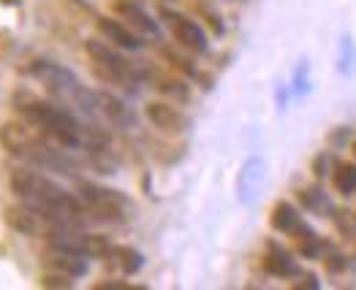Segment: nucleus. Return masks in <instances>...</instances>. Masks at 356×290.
<instances>
[{"mask_svg":"<svg viewBox=\"0 0 356 290\" xmlns=\"http://www.w3.org/2000/svg\"><path fill=\"white\" fill-rule=\"evenodd\" d=\"M8 187L22 203L47 212L49 217H55L60 223L82 225V228L88 223L90 212L85 209V203L79 201V196L68 193L60 182H55L52 176L41 174V171H35L33 166L14 169L11 176H8Z\"/></svg>","mask_w":356,"mask_h":290,"instance_id":"1","label":"nucleus"},{"mask_svg":"<svg viewBox=\"0 0 356 290\" xmlns=\"http://www.w3.org/2000/svg\"><path fill=\"white\" fill-rule=\"evenodd\" d=\"M30 74L44 85V89L63 106H68L76 117H82L85 122L98 125L101 109H98V92L88 89L68 68H63L52 60H35L30 65Z\"/></svg>","mask_w":356,"mask_h":290,"instance_id":"2","label":"nucleus"},{"mask_svg":"<svg viewBox=\"0 0 356 290\" xmlns=\"http://www.w3.org/2000/svg\"><path fill=\"white\" fill-rule=\"evenodd\" d=\"M0 144L8 155L25 160L33 169H49V171H68L71 163L63 155V149H55V142L47 139L41 130H35L33 125H19V122H8L0 130Z\"/></svg>","mask_w":356,"mask_h":290,"instance_id":"3","label":"nucleus"},{"mask_svg":"<svg viewBox=\"0 0 356 290\" xmlns=\"http://www.w3.org/2000/svg\"><path fill=\"white\" fill-rule=\"evenodd\" d=\"M85 52L90 58V65L95 71L98 79L115 85V87L125 89V92H136L139 82H142V71L131 62V60L122 55V49L112 46L109 41H98V38H90L85 44Z\"/></svg>","mask_w":356,"mask_h":290,"instance_id":"4","label":"nucleus"},{"mask_svg":"<svg viewBox=\"0 0 356 290\" xmlns=\"http://www.w3.org/2000/svg\"><path fill=\"white\" fill-rule=\"evenodd\" d=\"M79 193V201L85 203L90 214L95 220H104V223H128L131 214H134V203L125 193L112 190V187H104V185H95V182H79L76 187Z\"/></svg>","mask_w":356,"mask_h":290,"instance_id":"5","label":"nucleus"},{"mask_svg":"<svg viewBox=\"0 0 356 290\" xmlns=\"http://www.w3.org/2000/svg\"><path fill=\"white\" fill-rule=\"evenodd\" d=\"M3 220H6V225H11L17 233H22V236H38V239H52L55 233L63 228V225H68V223H60L55 217H49L47 212H41V209H33L28 203H17V206H8L6 209V214H3Z\"/></svg>","mask_w":356,"mask_h":290,"instance_id":"6","label":"nucleus"},{"mask_svg":"<svg viewBox=\"0 0 356 290\" xmlns=\"http://www.w3.org/2000/svg\"><path fill=\"white\" fill-rule=\"evenodd\" d=\"M158 17L163 19V25L169 28V33L175 35V41H177L182 49H188V52H193V55H204L209 49L207 33L202 30V25H199L196 19L179 14V11L169 8V6H161V8H158Z\"/></svg>","mask_w":356,"mask_h":290,"instance_id":"7","label":"nucleus"},{"mask_svg":"<svg viewBox=\"0 0 356 290\" xmlns=\"http://www.w3.org/2000/svg\"><path fill=\"white\" fill-rule=\"evenodd\" d=\"M112 11H115V17H118L120 22L128 25L139 38H152V41L161 38L158 19L149 17V11L139 0H112Z\"/></svg>","mask_w":356,"mask_h":290,"instance_id":"8","label":"nucleus"},{"mask_svg":"<svg viewBox=\"0 0 356 290\" xmlns=\"http://www.w3.org/2000/svg\"><path fill=\"white\" fill-rule=\"evenodd\" d=\"M145 114L161 133H169V136H179V133H185L191 128V119L169 101H149Z\"/></svg>","mask_w":356,"mask_h":290,"instance_id":"9","label":"nucleus"},{"mask_svg":"<svg viewBox=\"0 0 356 290\" xmlns=\"http://www.w3.org/2000/svg\"><path fill=\"white\" fill-rule=\"evenodd\" d=\"M95 28H98V33H101L112 46L125 49V52H136V49H142V44H145V38H139L128 25H122L118 17H98V19H95Z\"/></svg>","mask_w":356,"mask_h":290,"instance_id":"10","label":"nucleus"},{"mask_svg":"<svg viewBox=\"0 0 356 290\" xmlns=\"http://www.w3.org/2000/svg\"><path fill=\"white\" fill-rule=\"evenodd\" d=\"M44 263L49 271H60V274H68V277H85L90 271V263L85 255L79 253H71V250H63V247H52L44 253Z\"/></svg>","mask_w":356,"mask_h":290,"instance_id":"11","label":"nucleus"},{"mask_svg":"<svg viewBox=\"0 0 356 290\" xmlns=\"http://www.w3.org/2000/svg\"><path fill=\"white\" fill-rule=\"evenodd\" d=\"M98 109L101 117L109 122V125H118V128H136V112L120 101L118 95L112 92H98Z\"/></svg>","mask_w":356,"mask_h":290,"instance_id":"12","label":"nucleus"},{"mask_svg":"<svg viewBox=\"0 0 356 290\" xmlns=\"http://www.w3.org/2000/svg\"><path fill=\"white\" fill-rule=\"evenodd\" d=\"M264 268H267L272 277H280V280H286V277H299V266L294 263V258H291L280 244H275V241L267 244Z\"/></svg>","mask_w":356,"mask_h":290,"instance_id":"13","label":"nucleus"},{"mask_svg":"<svg viewBox=\"0 0 356 290\" xmlns=\"http://www.w3.org/2000/svg\"><path fill=\"white\" fill-rule=\"evenodd\" d=\"M269 225L275 228L277 233H289L294 236L302 225V217H299L297 206L289 201H277L272 206V214H269Z\"/></svg>","mask_w":356,"mask_h":290,"instance_id":"14","label":"nucleus"},{"mask_svg":"<svg viewBox=\"0 0 356 290\" xmlns=\"http://www.w3.org/2000/svg\"><path fill=\"white\" fill-rule=\"evenodd\" d=\"M261 182H264V163L253 157V160L245 163V169H242L239 182H237L242 201H253V198L259 196V190H261Z\"/></svg>","mask_w":356,"mask_h":290,"instance_id":"15","label":"nucleus"},{"mask_svg":"<svg viewBox=\"0 0 356 290\" xmlns=\"http://www.w3.org/2000/svg\"><path fill=\"white\" fill-rule=\"evenodd\" d=\"M104 261H109L112 266H118L122 274H136L142 266H145V258H142V253L139 250H134V247H125V244H112V250H109V255L104 258Z\"/></svg>","mask_w":356,"mask_h":290,"instance_id":"16","label":"nucleus"},{"mask_svg":"<svg viewBox=\"0 0 356 290\" xmlns=\"http://www.w3.org/2000/svg\"><path fill=\"white\" fill-rule=\"evenodd\" d=\"M299 201H302V206H305L307 212H313V214H321V217H334V203L329 201V196L321 190V187H318V185L299 190Z\"/></svg>","mask_w":356,"mask_h":290,"instance_id":"17","label":"nucleus"},{"mask_svg":"<svg viewBox=\"0 0 356 290\" xmlns=\"http://www.w3.org/2000/svg\"><path fill=\"white\" fill-rule=\"evenodd\" d=\"M332 185L340 196H354L356 193V163H337L332 171Z\"/></svg>","mask_w":356,"mask_h":290,"instance_id":"18","label":"nucleus"},{"mask_svg":"<svg viewBox=\"0 0 356 290\" xmlns=\"http://www.w3.org/2000/svg\"><path fill=\"white\" fill-rule=\"evenodd\" d=\"M356 68V44L351 35L340 38V55H337V71L340 74H351Z\"/></svg>","mask_w":356,"mask_h":290,"instance_id":"19","label":"nucleus"},{"mask_svg":"<svg viewBox=\"0 0 356 290\" xmlns=\"http://www.w3.org/2000/svg\"><path fill=\"white\" fill-rule=\"evenodd\" d=\"M155 82H158L155 87L161 89V92H166V95H175V98H179V101H185V98H188V87H185L179 79H166V76H158Z\"/></svg>","mask_w":356,"mask_h":290,"instance_id":"20","label":"nucleus"},{"mask_svg":"<svg viewBox=\"0 0 356 290\" xmlns=\"http://www.w3.org/2000/svg\"><path fill=\"white\" fill-rule=\"evenodd\" d=\"M41 285H44V288H74V277L60 274V271H47V274L41 277Z\"/></svg>","mask_w":356,"mask_h":290,"instance_id":"21","label":"nucleus"},{"mask_svg":"<svg viewBox=\"0 0 356 290\" xmlns=\"http://www.w3.org/2000/svg\"><path fill=\"white\" fill-rule=\"evenodd\" d=\"M95 290H145L142 285H131V282H98Z\"/></svg>","mask_w":356,"mask_h":290,"instance_id":"22","label":"nucleus"},{"mask_svg":"<svg viewBox=\"0 0 356 290\" xmlns=\"http://www.w3.org/2000/svg\"><path fill=\"white\" fill-rule=\"evenodd\" d=\"M327 169H329V157L321 152L316 160H313V174H316V179H321V176H327Z\"/></svg>","mask_w":356,"mask_h":290,"instance_id":"23","label":"nucleus"},{"mask_svg":"<svg viewBox=\"0 0 356 290\" xmlns=\"http://www.w3.org/2000/svg\"><path fill=\"white\" fill-rule=\"evenodd\" d=\"M299 280H302V282H297V288H310V290L318 288V280H316L313 274H299Z\"/></svg>","mask_w":356,"mask_h":290,"instance_id":"24","label":"nucleus"},{"mask_svg":"<svg viewBox=\"0 0 356 290\" xmlns=\"http://www.w3.org/2000/svg\"><path fill=\"white\" fill-rule=\"evenodd\" d=\"M354 155H356V142H354Z\"/></svg>","mask_w":356,"mask_h":290,"instance_id":"25","label":"nucleus"}]
</instances>
